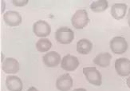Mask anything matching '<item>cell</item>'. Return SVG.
<instances>
[{"mask_svg":"<svg viewBox=\"0 0 130 91\" xmlns=\"http://www.w3.org/2000/svg\"><path fill=\"white\" fill-rule=\"evenodd\" d=\"M89 22L87 11L85 9H79L76 10L71 19V23L76 29H83Z\"/></svg>","mask_w":130,"mask_h":91,"instance_id":"6da1fadb","label":"cell"},{"mask_svg":"<svg viewBox=\"0 0 130 91\" xmlns=\"http://www.w3.org/2000/svg\"><path fill=\"white\" fill-rule=\"evenodd\" d=\"M52 47V43L47 38H41L36 42V49L41 53L47 52Z\"/></svg>","mask_w":130,"mask_h":91,"instance_id":"e0dca14e","label":"cell"},{"mask_svg":"<svg viewBox=\"0 0 130 91\" xmlns=\"http://www.w3.org/2000/svg\"><path fill=\"white\" fill-rule=\"evenodd\" d=\"M33 31L37 37L45 38L50 35L51 27L47 22L44 20H38L33 25Z\"/></svg>","mask_w":130,"mask_h":91,"instance_id":"5b68a950","label":"cell"},{"mask_svg":"<svg viewBox=\"0 0 130 91\" xmlns=\"http://www.w3.org/2000/svg\"><path fill=\"white\" fill-rule=\"evenodd\" d=\"M112 55L109 53H101L98 54L93 59V63L101 67H107L110 64Z\"/></svg>","mask_w":130,"mask_h":91,"instance_id":"5bb4252c","label":"cell"},{"mask_svg":"<svg viewBox=\"0 0 130 91\" xmlns=\"http://www.w3.org/2000/svg\"><path fill=\"white\" fill-rule=\"evenodd\" d=\"M79 66V60L77 57L67 54L61 59V67L66 71H74Z\"/></svg>","mask_w":130,"mask_h":91,"instance_id":"52a82bcc","label":"cell"},{"mask_svg":"<svg viewBox=\"0 0 130 91\" xmlns=\"http://www.w3.org/2000/svg\"><path fill=\"white\" fill-rule=\"evenodd\" d=\"M115 70L118 75L126 77L130 74V60L126 58H120L115 61Z\"/></svg>","mask_w":130,"mask_h":91,"instance_id":"8992f818","label":"cell"},{"mask_svg":"<svg viewBox=\"0 0 130 91\" xmlns=\"http://www.w3.org/2000/svg\"><path fill=\"white\" fill-rule=\"evenodd\" d=\"M126 84H127L128 87L130 88V76L127 78V80H126Z\"/></svg>","mask_w":130,"mask_h":91,"instance_id":"44dd1931","label":"cell"},{"mask_svg":"<svg viewBox=\"0 0 130 91\" xmlns=\"http://www.w3.org/2000/svg\"><path fill=\"white\" fill-rule=\"evenodd\" d=\"M73 91H87L86 89H84V88H78V89H75L74 90H73Z\"/></svg>","mask_w":130,"mask_h":91,"instance_id":"7402d4cb","label":"cell"},{"mask_svg":"<svg viewBox=\"0 0 130 91\" xmlns=\"http://www.w3.org/2000/svg\"><path fill=\"white\" fill-rule=\"evenodd\" d=\"M73 79L69 73L60 76L56 82V87L60 91H69L73 86Z\"/></svg>","mask_w":130,"mask_h":91,"instance_id":"9c48e42d","label":"cell"},{"mask_svg":"<svg viewBox=\"0 0 130 91\" xmlns=\"http://www.w3.org/2000/svg\"><path fill=\"white\" fill-rule=\"evenodd\" d=\"M83 73L86 80L93 86H100L102 83L101 74L96 67H85L83 68Z\"/></svg>","mask_w":130,"mask_h":91,"instance_id":"3957f363","label":"cell"},{"mask_svg":"<svg viewBox=\"0 0 130 91\" xmlns=\"http://www.w3.org/2000/svg\"><path fill=\"white\" fill-rule=\"evenodd\" d=\"M93 49V44L88 39L82 38L77 42V51L81 54H88Z\"/></svg>","mask_w":130,"mask_h":91,"instance_id":"9a60e30c","label":"cell"},{"mask_svg":"<svg viewBox=\"0 0 130 91\" xmlns=\"http://www.w3.org/2000/svg\"><path fill=\"white\" fill-rule=\"evenodd\" d=\"M6 86L9 91H22L23 84L21 79L14 75H10L6 79Z\"/></svg>","mask_w":130,"mask_h":91,"instance_id":"7c38bea8","label":"cell"},{"mask_svg":"<svg viewBox=\"0 0 130 91\" xmlns=\"http://www.w3.org/2000/svg\"><path fill=\"white\" fill-rule=\"evenodd\" d=\"M127 11V5L125 3H115L111 7V15L117 20L122 19Z\"/></svg>","mask_w":130,"mask_h":91,"instance_id":"4fadbf2b","label":"cell"},{"mask_svg":"<svg viewBox=\"0 0 130 91\" xmlns=\"http://www.w3.org/2000/svg\"><path fill=\"white\" fill-rule=\"evenodd\" d=\"M2 69L6 73H16L19 72L20 66L15 58H7L3 60Z\"/></svg>","mask_w":130,"mask_h":91,"instance_id":"30bf717a","label":"cell"},{"mask_svg":"<svg viewBox=\"0 0 130 91\" xmlns=\"http://www.w3.org/2000/svg\"><path fill=\"white\" fill-rule=\"evenodd\" d=\"M109 47L115 54H122L126 52L128 49V42L123 37H114L110 41Z\"/></svg>","mask_w":130,"mask_h":91,"instance_id":"277c9868","label":"cell"},{"mask_svg":"<svg viewBox=\"0 0 130 91\" xmlns=\"http://www.w3.org/2000/svg\"><path fill=\"white\" fill-rule=\"evenodd\" d=\"M44 64L47 67H56L61 62L60 54L56 51H50L46 54L42 58Z\"/></svg>","mask_w":130,"mask_h":91,"instance_id":"8fae6325","label":"cell"},{"mask_svg":"<svg viewBox=\"0 0 130 91\" xmlns=\"http://www.w3.org/2000/svg\"><path fill=\"white\" fill-rule=\"evenodd\" d=\"M109 7V2L106 0H98V1H94L90 5V9L93 12L99 13L105 11Z\"/></svg>","mask_w":130,"mask_h":91,"instance_id":"2e32d148","label":"cell"},{"mask_svg":"<svg viewBox=\"0 0 130 91\" xmlns=\"http://www.w3.org/2000/svg\"><path fill=\"white\" fill-rule=\"evenodd\" d=\"M55 38L61 44H70L74 39V33L69 27H60L55 32Z\"/></svg>","mask_w":130,"mask_h":91,"instance_id":"7a4b0ae2","label":"cell"},{"mask_svg":"<svg viewBox=\"0 0 130 91\" xmlns=\"http://www.w3.org/2000/svg\"><path fill=\"white\" fill-rule=\"evenodd\" d=\"M26 91H38L35 87H34V86H32V87H30V88H29Z\"/></svg>","mask_w":130,"mask_h":91,"instance_id":"ffe728a7","label":"cell"},{"mask_svg":"<svg viewBox=\"0 0 130 91\" xmlns=\"http://www.w3.org/2000/svg\"><path fill=\"white\" fill-rule=\"evenodd\" d=\"M3 20L10 26H17L22 23V16L17 11L9 10L3 14Z\"/></svg>","mask_w":130,"mask_h":91,"instance_id":"ba28073f","label":"cell"},{"mask_svg":"<svg viewBox=\"0 0 130 91\" xmlns=\"http://www.w3.org/2000/svg\"><path fill=\"white\" fill-rule=\"evenodd\" d=\"M127 19H128V26L130 27V8L128 9V15H127Z\"/></svg>","mask_w":130,"mask_h":91,"instance_id":"d6986e66","label":"cell"},{"mask_svg":"<svg viewBox=\"0 0 130 91\" xmlns=\"http://www.w3.org/2000/svg\"><path fill=\"white\" fill-rule=\"evenodd\" d=\"M12 3L15 7H23L29 3V1L28 0H13Z\"/></svg>","mask_w":130,"mask_h":91,"instance_id":"ac0fdd59","label":"cell"}]
</instances>
